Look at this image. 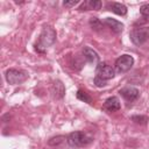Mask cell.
<instances>
[{"label": "cell", "instance_id": "obj_1", "mask_svg": "<svg viewBox=\"0 0 149 149\" xmlns=\"http://www.w3.org/2000/svg\"><path fill=\"white\" fill-rule=\"evenodd\" d=\"M55 41H56V30L52 27L47 26L43 28V30L38 37V42L35 45V49L38 52H44V50L47 48H49L50 45H52L55 43Z\"/></svg>", "mask_w": 149, "mask_h": 149}, {"label": "cell", "instance_id": "obj_2", "mask_svg": "<svg viewBox=\"0 0 149 149\" xmlns=\"http://www.w3.org/2000/svg\"><path fill=\"white\" fill-rule=\"evenodd\" d=\"M66 141L69 146L72 148H81L90 144L93 141V139L84 132H72L68 135Z\"/></svg>", "mask_w": 149, "mask_h": 149}, {"label": "cell", "instance_id": "obj_3", "mask_svg": "<svg viewBox=\"0 0 149 149\" xmlns=\"http://www.w3.org/2000/svg\"><path fill=\"white\" fill-rule=\"evenodd\" d=\"M130 41L135 45H142L149 40V27L142 26V27H135L129 33Z\"/></svg>", "mask_w": 149, "mask_h": 149}, {"label": "cell", "instance_id": "obj_4", "mask_svg": "<svg viewBox=\"0 0 149 149\" xmlns=\"http://www.w3.org/2000/svg\"><path fill=\"white\" fill-rule=\"evenodd\" d=\"M5 77L8 84L19 85V84H22L28 78V73L21 69H8L5 72Z\"/></svg>", "mask_w": 149, "mask_h": 149}, {"label": "cell", "instance_id": "obj_5", "mask_svg": "<svg viewBox=\"0 0 149 149\" xmlns=\"http://www.w3.org/2000/svg\"><path fill=\"white\" fill-rule=\"evenodd\" d=\"M134 64V58L132 55L125 54L121 55L116 61H115V71L118 73H126L127 71H129L132 69Z\"/></svg>", "mask_w": 149, "mask_h": 149}, {"label": "cell", "instance_id": "obj_6", "mask_svg": "<svg viewBox=\"0 0 149 149\" xmlns=\"http://www.w3.org/2000/svg\"><path fill=\"white\" fill-rule=\"evenodd\" d=\"M95 73H97V77H99L101 79H105V80H109L115 76V71L107 63H99L97 65Z\"/></svg>", "mask_w": 149, "mask_h": 149}, {"label": "cell", "instance_id": "obj_7", "mask_svg": "<svg viewBox=\"0 0 149 149\" xmlns=\"http://www.w3.org/2000/svg\"><path fill=\"white\" fill-rule=\"evenodd\" d=\"M120 94L123 97L125 100H127L128 102H132L134 100H136L140 95V91L136 87L133 86H128V87H123L120 90Z\"/></svg>", "mask_w": 149, "mask_h": 149}, {"label": "cell", "instance_id": "obj_8", "mask_svg": "<svg viewBox=\"0 0 149 149\" xmlns=\"http://www.w3.org/2000/svg\"><path fill=\"white\" fill-rule=\"evenodd\" d=\"M121 107V104H120V100L118 97H109L105 100L104 105H102V108L106 111V112H116L119 111Z\"/></svg>", "mask_w": 149, "mask_h": 149}, {"label": "cell", "instance_id": "obj_9", "mask_svg": "<svg viewBox=\"0 0 149 149\" xmlns=\"http://www.w3.org/2000/svg\"><path fill=\"white\" fill-rule=\"evenodd\" d=\"M83 57L90 64H93V65L99 64V55L97 54L95 50H93L90 47H84L83 48Z\"/></svg>", "mask_w": 149, "mask_h": 149}, {"label": "cell", "instance_id": "obj_10", "mask_svg": "<svg viewBox=\"0 0 149 149\" xmlns=\"http://www.w3.org/2000/svg\"><path fill=\"white\" fill-rule=\"evenodd\" d=\"M104 24H106L115 34H120L123 30V23H121L120 21H118L115 19H112V17H106L104 20Z\"/></svg>", "mask_w": 149, "mask_h": 149}, {"label": "cell", "instance_id": "obj_11", "mask_svg": "<svg viewBox=\"0 0 149 149\" xmlns=\"http://www.w3.org/2000/svg\"><path fill=\"white\" fill-rule=\"evenodd\" d=\"M107 8L111 12H113V13H115L118 15H121V16L127 14V7L121 2H108L107 3Z\"/></svg>", "mask_w": 149, "mask_h": 149}, {"label": "cell", "instance_id": "obj_12", "mask_svg": "<svg viewBox=\"0 0 149 149\" xmlns=\"http://www.w3.org/2000/svg\"><path fill=\"white\" fill-rule=\"evenodd\" d=\"M64 92H65V90H64L63 84L59 80L55 81V84L52 85V93H54V95L56 98H62L64 95Z\"/></svg>", "mask_w": 149, "mask_h": 149}, {"label": "cell", "instance_id": "obj_13", "mask_svg": "<svg viewBox=\"0 0 149 149\" xmlns=\"http://www.w3.org/2000/svg\"><path fill=\"white\" fill-rule=\"evenodd\" d=\"M77 98H78L79 100L84 101V102H87V104H91V101H92L91 97H90L85 91H83V90H78V91H77Z\"/></svg>", "mask_w": 149, "mask_h": 149}, {"label": "cell", "instance_id": "obj_14", "mask_svg": "<svg viewBox=\"0 0 149 149\" xmlns=\"http://www.w3.org/2000/svg\"><path fill=\"white\" fill-rule=\"evenodd\" d=\"M140 13L144 19L149 20V3H143L140 7Z\"/></svg>", "mask_w": 149, "mask_h": 149}, {"label": "cell", "instance_id": "obj_15", "mask_svg": "<svg viewBox=\"0 0 149 149\" xmlns=\"http://www.w3.org/2000/svg\"><path fill=\"white\" fill-rule=\"evenodd\" d=\"M87 5H88V7H90L91 9L98 10V9L101 8V1H100V0H91V1L87 2Z\"/></svg>", "mask_w": 149, "mask_h": 149}, {"label": "cell", "instance_id": "obj_16", "mask_svg": "<svg viewBox=\"0 0 149 149\" xmlns=\"http://www.w3.org/2000/svg\"><path fill=\"white\" fill-rule=\"evenodd\" d=\"M64 136H56V137H51L49 141H48V143L50 144V146H57V144H59V143H62L63 141H64Z\"/></svg>", "mask_w": 149, "mask_h": 149}, {"label": "cell", "instance_id": "obj_17", "mask_svg": "<svg viewBox=\"0 0 149 149\" xmlns=\"http://www.w3.org/2000/svg\"><path fill=\"white\" fill-rule=\"evenodd\" d=\"M90 24H91V27H92L94 30H98V29L101 27L102 22H100L97 17H91V20H90Z\"/></svg>", "mask_w": 149, "mask_h": 149}, {"label": "cell", "instance_id": "obj_18", "mask_svg": "<svg viewBox=\"0 0 149 149\" xmlns=\"http://www.w3.org/2000/svg\"><path fill=\"white\" fill-rule=\"evenodd\" d=\"M132 120L134 121V122H136V123H146L147 122V120H148V118L147 116H143V115H134V116H132Z\"/></svg>", "mask_w": 149, "mask_h": 149}, {"label": "cell", "instance_id": "obj_19", "mask_svg": "<svg viewBox=\"0 0 149 149\" xmlns=\"http://www.w3.org/2000/svg\"><path fill=\"white\" fill-rule=\"evenodd\" d=\"M94 84H95V86H98V87H104V86H106V84H107V80H105V79H101V78H99V77H94Z\"/></svg>", "mask_w": 149, "mask_h": 149}, {"label": "cell", "instance_id": "obj_20", "mask_svg": "<svg viewBox=\"0 0 149 149\" xmlns=\"http://www.w3.org/2000/svg\"><path fill=\"white\" fill-rule=\"evenodd\" d=\"M79 3V1H77V0H72V1H64L63 2V5L65 6V7H68V8H71V7H74L76 5H78Z\"/></svg>", "mask_w": 149, "mask_h": 149}]
</instances>
